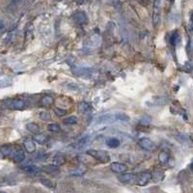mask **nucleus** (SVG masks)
Segmentation results:
<instances>
[{
	"mask_svg": "<svg viewBox=\"0 0 193 193\" xmlns=\"http://www.w3.org/2000/svg\"><path fill=\"white\" fill-rule=\"evenodd\" d=\"M151 180H152V175H151V173H148V172L142 173L137 178V185L140 186H145L149 183Z\"/></svg>",
	"mask_w": 193,
	"mask_h": 193,
	"instance_id": "6",
	"label": "nucleus"
},
{
	"mask_svg": "<svg viewBox=\"0 0 193 193\" xmlns=\"http://www.w3.org/2000/svg\"><path fill=\"white\" fill-rule=\"evenodd\" d=\"M78 109H79L81 112H88V111L91 110V105H90L88 102L82 101L78 104Z\"/></svg>",
	"mask_w": 193,
	"mask_h": 193,
	"instance_id": "18",
	"label": "nucleus"
},
{
	"mask_svg": "<svg viewBox=\"0 0 193 193\" xmlns=\"http://www.w3.org/2000/svg\"><path fill=\"white\" fill-rule=\"evenodd\" d=\"M138 144H139V146L142 148L143 150L149 151V152H152V151L156 149V144L153 143L150 138H147V137L141 138V139L138 141Z\"/></svg>",
	"mask_w": 193,
	"mask_h": 193,
	"instance_id": "4",
	"label": "nucleus"
},
{
	"mask_svg": "<svg viewBox=\"0 0 193 193\" xmlns=\"http://www.w3.org/2000/svg\"><path fill=\"white\" fill-rule=\"evenodd\" d=\"M54 102V99L51 96H44L43 98L41 99V104L43 105V106H50L51 104H52Z\"/></svg>",
	"mask_w": 193,
	"mask_h": 193,
	"instance_id": "13",
	"label": "nucleus"
},
{
	"mask_svg": "<svg viewBox=\"0 0 193 193\" xmlns=\"http://www.w3.org/2000/svg\"><path fill=\"white\" fill-rule=\"evenodd\" d=\"M63 123L67 126L75 125V124L77 123V118L75 116H70V117H68V118H65L64 120H63Z\"/></svg>",
	"mask_w": 193,
	"mask_h": 193,
	"instance_id": "20",
	"label": "nucleus"
},
{
	"mask_svg": "<svg viewBox=\"0 0 193 193\" xmlns=\"http://www.w3.org/2000/svg\"><path fill=\"white\" fill-rule=\"evenodd\" d=\"M11 80L7 79H0V88H5L9 85H11Z\"/></svg>",
	"mask_w": 193,
	"mask_h": 193,
	"instance_id": "28",
	"label": "nucleus"
},
{
	"mask_svg": "<svg viewBox=\"0 0 193 193\" xmlns=\"http://www.w3.org/2000/svg\"><path fill=\"white\" fill-rule=\"evenodd\" d=\"M133 180H135L133 174H123L119 176V181L121 183H131Z\"/></svg>",
	"mask_w": 193,
	"mask_h": 193,
	"instance_id": "12",
	"label": "nucleus"
},
{
	"mask_svg": "<svg viewBox=\"0 0 193 193\" xmlns=\"http://www.w3.org/2000/svg\"><path fill=\"white\" fill-rule=\"evenodd\" d=\"M74 20L75 22V23L77 24H87L88 23V17H87L86 13H84V12H76L74 15Z\"/></svg>",
	"mask_w": 193,
	"mask_h": 193,
	"instance_id": "5",
	"label": "nucleus"
},
{
	"mask_svg": "<svg viewBox=\"0 0 193 193\" xmlns=\"http://www.w3.org/2000/svg\"><path fill=\"white\" fill-rule=\"evenodd\" d=\"M106 145L110 148H117L120 146V140L117 139L115 137H111L108 138L106 140Z\"/></svg>",
	"mask_w": 193,
	"mask_h": 193,
	"instance_id": "16",
	"label": "nucleus"
},
{
	"mask_svg": "<svg viewBox=\"0 0 193 193\" xmlns=\"http://www.w3.org/2000/svg\"><path fill=\"white\" fill-rule=\"evenodd\" d=\"M0 114H1V109H0Z\"/></svg>",
	"mask_w": 193,
	"mask_h": 193,
	"instance_id": "37",
	"label": "nucleus"
},
{
	"mask_svg": "<svg viewBox=\"0 0 193 193\" xmlns=\"http://www.w3.org/2000/svg\"><path fill=\"white\" fill-rule=\"evenodd\" d=\"M75 1H76V3H78V4H82V3H84L85 0H75Z\"/></svg>",
	"mask_w": 193,
	"mask_h": 193,
	"instance_id": "33",
	"label": "nucleus"
},
{
	"mask_svg": "<svg viewBox=\"0 0 193 193\" xmlns=\"http://www.w3.org/2000/svg\"><path fill=\"white\" fill-rule=\"evenodd\" d=\"M55 1H61V0H55Z\"/></svg>",
	"mask_w": 193,
	"mask_h": 193,
	"instance_id": "36",
	"label": "nucleus"
},
{
	"mask_svg": "<svg viewBox=\"0 0 193 193\" xmlns=\"http://www.w3.org/2000/svg\"><path fill=\"white\" fill-rule=\"evenodd\" d=\"M87 155L92 156L93 158L96 159L98 161L101 163H107L110 160V156L107 153V152L102 150H88L87 151Z\"/></svg>",
	"mask_w": 193,
	"mask_h": 193,
	"instance_id": "1",
	"label": "nucleus"
},
{
	"mask_svg": "<svg viewBox=\"0 0 193 193\" xmlns=\"http://www.w3.org/2000/svg\"><path fill=\"white\" fill-rule=\"evenodd\" d=\"M114 120H119V121H125V122H128L129 117L125 113H116L113 116Z\"/></svg>",
	"mask_w": 193,
	"mask_h": 193,
	"instance_id": "19",
	"label": "nucleus"
},
{
	"mask_svg": "<svg viewBox=\"0 0 193 193\" xmlns=\"http://www.w3.org/2000/svg\"><path fill=\"white\" fill-rule=\"evenodd\" d=\"M53 163L56 166H60V165H63L65 163V159L64 158H61V156H56V158H53Z\"/></svg>",
	"mask_w": 193,
	"mask_h": 193,
	"instance_id": "24",
	"label": "nucleus"
},
{
	"mask_svg": "<svg viewBox=\"0 0 193 193\" xmlns=\"http://www.w3.org/2000/svg\"><path fill=\"white\" fill-rule=\"evenodd\" d=\"M24 144V148H25L26 152L31 153H34L36 151V145L34 143V141L33 140H30V139H27L23 142Z\"/></svg>",
	"mask_w": 193,
	"mask_h": 193,
	"instance_id": "10",
	"label": "nucleus"
},
{
	"mask_svg": "<svg viewBox=\"0 0 193 193\" xmlns=\"http://www.w3.org/2000/svg\"><path fill=\"white\" fill-rule=\"evenodd\" d=\"M4 106L11 110H23L26 107V102L22 99H8L4 102Z\"/></svg>",
	"mask_w": 193,
	"mask_h": 193,
	"instance_id": "2",
	"label": "nucleus"
},
{
	"mask_svg": "<svg viewBox=\"0 0 193 193\" xmlns=\"http://www.w3.org/2000/svg\"><path fill=\"white\" fill-rule=\"evenodd\" d=\"M42 170L44 172H46L47 174H49V175H57L59 174L60 172V169L58 166H56V165L54 164H47V165H44V166L42 168Z\"/></svg>",
	"mask_w": 193,
	"mask_h": 193,
	"instance_id": "8",
	"label": "nucleus"
},
{
	"mask_svg": "<svg viewBox=\"0 0 193 193\" xmlns=\"http://www.w3.org/2000/svg\"><path fill=\"white\" fill-rule=\"evenodd\" d=\"M138 3H140L141 5H144V6H148L151 3V0H137Z\"/></svg>",
	"mask_w": 193,
	"mask_h": 193,
	"instance_id": "30",
	"label": "nucleus"
},
{
	"mask_svg": "<svg viewBox=\"0 0 193 193\" xmlns=\"http://www.w3.org/2000/svg\"><path fill=\"white\" fill-rule=\"evenodd\" d=\"M40 119L42 121H48L50 119V114L47 111H43V112L40 113Z\"/></svg>",
	"mask_w": 193,
	"mask_h": 193,
	"instance_id": "27",
	"label": "nucleus"
},
{
	"mask_svg": "<svg viewBox=\"0 0 193 193\" xmlns=\"http://www.w3.org/2000/svg\"><path fill=\"white\" fill-rule=\"evenodd\" d=\"M12 1H13L14 3H19L20 0H12Z\"/></svg>",
	"mask_w": 193,
	"mask_h": 193,
	"instance_id": "34",
	"label": "nucleus"
},
{
	"mask_svg": "<svg viewBox=\"0 0 193 193\" xmlns=\"http://www.w3.org/2000/svg\"><path fill=\"white\" fill-rule=\"evenodd\" d=\"M47 129L51 132H59L60 131V126L57 124H49L47 126Z\"/></svg>",
	"mask_w": 193,
	"mask_h": 193,
	"instance_id": "22",
	"label": "nucleus"
},
{
	"mask_svg": "<svg viewBox=\"0 0 193 193\" xmlns=\"http://www.w3.org/2000/svg\"><path fill=\"white\" fill-rule=\"evenodd\" d=\"M0 193H6V192H4V191H1V192H0Z\"/></svg>",
	"mask_w": 193,
	"mask_h": 193,
	"instance_id": "35",
	"label": "nucleus"
},
{
	"mask_svg": "<svg viewBox=\"0 0 193 193\" xmlns=\"http://www.w3.org/2000/svg\"><path fill=\"white\" fill-rule=\"evenodd\" d=\"M33 140L36 141V142L39 143V144H44L47 142V136L44 134L37 133V134H35L34 136H33Z\"/></svg>",
	"mask_w": 193,
	"mask_h": 193,
	"instance_id": "17",
	"label": "nucleus"
},
{
	"mask_svg": "<svg viewBox=\"0 0 193 193\" xmlns=\"http://www.w3.org/2000/svg\"><path fill=\"white\" fill-rule=\"evenodd\" d=\"M54 113L56 114V116L63 117V116H65L66 114H67V111H66L65 109H63V108L56 107V108H54Z\"/></svg>",
	"mask_w": 193,
	"mask_h": 193,
	"instance_id": "25",
	"label": "nucleus"
},
{
	"mask_svg": "<svg viewBox=\"0 0 193 193\" xmlns=\"http://www.w3.org/2000/svg\"><path fill=\"white\" fill-rule=\"evenodd\" d=\"M178 40H179V33H178V32H174L173 34L170 36V40H169V42H170L171 44L175 46V44L178 43Z\"/></svg>",
	"mask_w": 193,
	"mask_h": 193,
	"instance_id": "21",
	"label": "nucleus"
},
{
	"mask_svg": "<svg viewBox=\"0 0 193 193\" xmlns=\"http://www.w3.org/2000/svg\"><path fill=\"white\" fill-rule=\"evenodd\" d=\"M22 170L28 174H38L42 172V168L36 166V165H27V166H24L22 168Z\"/></svg>",
	"mask_w": 193,
	"mask_h": 193,
	"instance_id": "9",
	"label": "nucleus"
},
{
	"mask_svg": "<svg viewBox=\"0 0 193 193\" xmlns=\"http://www.w3.org/2000/svg\"><path fill=\"white\" fill-rule=\"evenodd\" d=\"M160 23V0H155L153 13V24L155 28H158Z\"/></svg>",
	"mask_w": 193,
	"mask_h": 193,
	"instance_id": "3",
	"label": "nucleus"
},
{
	"mask_svg": "<svg viewBox=\"0 0 193 193\" xmlns=\"http://www.w3.org/2000/svg\"><path fill=\"white\" fill-rule=\"evenodd\" d=\"M169 158H170V156H169V153L167 152H165V151H162V152L159 153V156H158V159H159V162L162 164V165H165L169 161Z\"/></svg>",
	"mask_w": 193,
	"mask_h": 193,
	"instance_id": "14",
	"label": "nucleus"
},
{
	"mask_svg": "<svg viewBox=\"0 0 193 193\" xmlns=\"http://www.w3.org/2000/svg\"><path fill=\"white\" fill-rule=\"evenodd\" d=\"M4 22H2V20H0V31H2L3 29H4Z\"/></svg>",
	"mask_w": 193,
	"mask_h": 193,
	"instance_id": "32",
	"label": "nucleus"
},
{
	"mask_svg": "<svg viewBox=\"0 0 193 193\" xmlns=\"http://www.w3.org/2000/svg\"><path fill=\"white\" fill-rule=\"evenodd\" d=\"M26 129L28 131L32 132V133H35V134H37L40 132V128H39V126L36 123H28L26 125Z\"/></svg>",
	"mask_w": 193,
	"mask_h": 193,
	"instance_id": "15",
	"label": "nucleus"
},
{
	"mask_svg": "<svg viewBox=\"0 0 193 193\" xmlns=\"http://www.w3.org/2000/svg\"><path fill=\"white\" fill-rule=\"evenodd\" d=\"M139 123H140V124H142V125H145V126H146V125H148V124H150V123H151V119L147 121L146 118H143V119H141V120H140V122H139Z\"/></svg>",
	"mask_w": 193,
	"mask_h": 193,
	"instance_id": "31",
	"label": "nucleus"
},
{
	"mask_svg": "<svg viewBox=\"0 0 193 193\" xmlns=\"http://www.w3.org/2000/svg\"><path fill=\"white\" fill-rule=\"evenodd\" d=\"M41 183H43L44 186H47V187H49V188H54V185L53 183L51 182V181L47 180V179H42L41 180Z\"/></svg>",
	"mask_w": 193,
	"mask_h": 193,
	"instance_id": "26",
	"label": "nucleus"
},
{
	"mask_svg": "<svg viewBox=\"0 0 193 193\" xmlns=\"http://www.w3.org/2000/svg\"><path fill=\"white\" fill-rule=\"evenodd\" d=\"M87 143H88V138L85 137V138H83V139L77 141V143L75 144V147H83V146H85Z\"/></svg>",
	"mask_w": 193,
	"mask_h": 193,
	"instance_id": "29",
	"label": "nucleus"
},
{
	"mask_svg": "<svg viewBox=\"0 0 193 193\" xmlns=\"http://www.w3.org/2000/svg\"><path fill=\"white\" fill-rule=\"evenodd\" d=\"M110 169L114 173H124L128 170V166L121 162H113L110 164Z\"/></svg>",
	"mask_w": 193,
	"mask_h": 193,
	"instance_id": "7",
	"label": "nucleus"
},
{
	"mask_svg": "<svg viewBox=\"0 0 193 193\" xmlns=\"http://www.w3.org/2000/svg\"><path fill=\"white\" fill-rule=\"evenodd\" d=\"M14 161L17 162V163H20V162H22L24 160V158H25V153L22 150H17L14 153Z\"/></svg>",
	"mask_w": 193,
	"mask_h": 193,
	"instance_id": "11",
	"label": "nucleus"
},
{
	"mask_svg": "<svg viewBox=\"0 0 193 193\" xmlns=\"http://www.w3.org/2000/svg\"><path fill=\"white\" fill-rule=\"evenodd\" d=\"M0 151H1V153H3V156H9L12 152V148H11V146L5 145V146L0 148Z\"/></svg>",
	"mask_w": 193,
	"mask_h": 193,
	"instance_id": "23",
	"label": "nucleus"
}]
</instances>
